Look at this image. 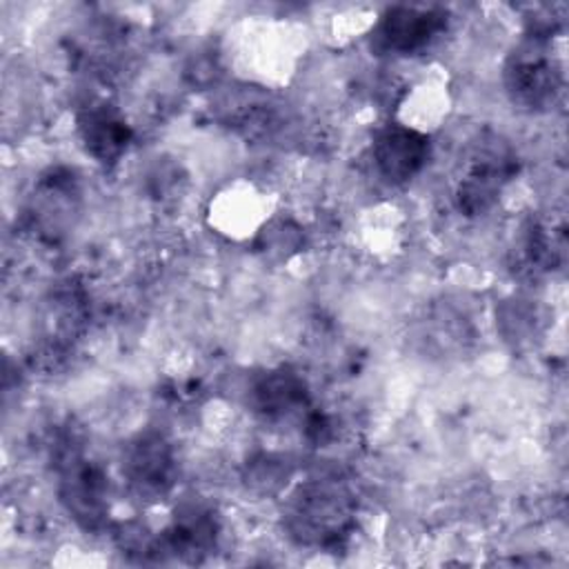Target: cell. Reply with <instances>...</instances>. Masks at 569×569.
Returning a JSON list of instances; mask_svg holds the SVG:
<instances>
[{
  "mask_svg": "<svg viewBox=\"0 0 569 569\" xmlns=\"http://www.w3.org/2000/svg\"><path fill=\"white\" fill-rule=\"evenodd\" d=\"M505 78L513 102L527 109H545L553 104L562 84L556 62L538 49L516 53L507 64Z\"/></svg>",
  "mask_w": 569,
  "mask_h": 569,
  "instance_id": "cell-1",
  "label": "cell"
},
{
  "mask_svg": "<svg viewBox=\"0 0 569 569\" xmlns=\"http://www.w3.org/2000/svg\"><path fill=\"white\" fill-rule=\"evenodd\" d=\"M429 140L409 124H389L373 140V162L389 182L413 178L427 162Z\"/></svg>",
  "mask_w": 569,
  "mask_h": 569,
  "instance_id": "cell-2",
  "label": "cell"
},
{
  "mask_svg": "<svg viewBox=\"0 0 569 569\" xmlns=\"http://www.w3.org/2000/svg\"><path fill=\"white\" fill-rule=\"evenodd\" d=\"M347 498L329 487H309L293 507V527L305 540L329 542L342 536L347 525Z\"/></svg>",
  "mask_w": 569,
  "mask_h": 569,
  "instance_id": "cell-3",
  "label": "cell"
},
{
  "mask_svg": "<svg viewBox=\"0 0 569 569\" xmlns=\"http://www.w3.org/2000/svg\"><path fill=\"white\" fill-rule=\"evenodd\" d=\"M445 27V16L436 9L393 7L378 27V38L387 49L411 53L427 47Z\"/></svg>",
  "mask_w": 569,
  "mask_h": 569,
  "instance_id": "cell-4",
  "label": "cell"
},
{
  "mask_svg": "<svg viewBox=\"0 0 569 569\" xmlns=\"http://www.w3.org/2000/svg\"><path fill=\"white\" fill-rule=\"evenodd\" d=\"M511 171L513 160L505 151H485L482 156L473 158L458 189L460 209L471 216L489 209Z\"/></svg>",
  "mask_w": 569,
  "mask_h": 569,
  "instance_id": "cell-5",
  "label": "cell"
},
{
  "mask_svg": "<svg viewBox=\"0 0 569 569\" xmlns=\"http://www.w3.org/2000/svg\"><path fill=\"white\" fill-rule=\"evenodd\" d=\"M124 473L140 491H162L171 473L167 442L160 436H140L124 456Z\"/></svg>",
  "mask_w": 569,
  "mask_h": 569,
  "instance_id": "cell-6",
  "label": "cell"
},
{
  "mask_svg": "<svg viewBox=\"0 0 569 569\" xmlns=\"http://www.w3.org/2000/svg\"><path fill=\"white\" fill-rule=\"evenodd\" d=\"M80 133L87 151L102 162L116 160L129 142V127L104 109L89 111L80 122Z\"/></svg>",
  "mask_w": 569,
  "mask_h": 569,
  "instance_id": "cell-7",
  "label": "cell"
},
{
  "mask_svg": "<svg viewBox=\"0 0 569 569\" xmlns=\"http://www.w3.org/2000/svg\"><path fill=\"white\" fill-rule=\"evenodd\" d=\"M258 409L269 418H280L293 411L305 400L302 382L289 371L267 373L253 389Z\"/></svg>",
  "mask_w": 569,
  "mask_h": 569,
  "instance_id": "cell-8",
  "label": "cell"
}]
</instances>
